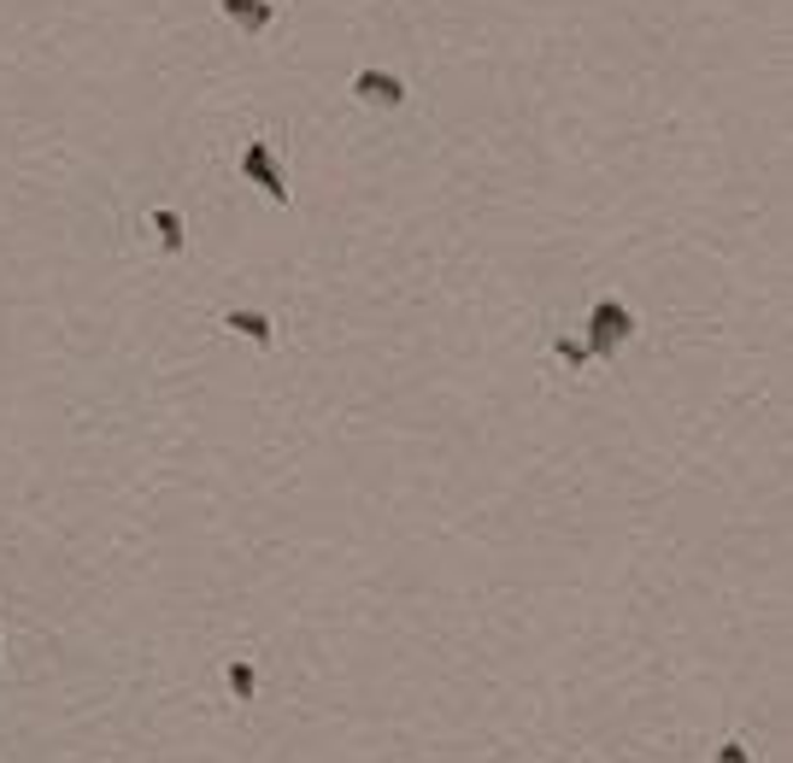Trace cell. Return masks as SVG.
<instances>
[{
	"mask_svg": "<svg viewBox=\"0 0 793 763\" xmlns=\"http://www.w3.org/2000/svg\"><path fill=\"white\" fill-rule=\"evenodd\" d=\"M635 335V311L624 306V300H612V294H605V300H594V311H588V358H600V365H612L617 358V347H624V341Z\"/></svg>",
	"mask_w": 793,
	"mask_h": 763,
	"instance_id": "obj_1",
	"label": "cell"
},
{
	"mask_svg": "<svg viewBox=\"0 0 793 763\" xmlns=\"http://www.w3.org/2000/svg\"><path fill=\"white\" fill-rule=\"evenodd\" d=\"M241 177L253 182V189H264V200H276V206H288V200H294L288 170L276 165V142H271V135H253V142L241 147Z\"/></svg>",
	"mask_w": 793,
	"mask_h": 763,
	"instance_id": "obj_2",
	"label": "cell"
},
{
	"mask_svg": "<svg viewBox=\"0 0 793 763\" xmlns=\"http://www.w3.org/2000/svg\"><path fill=\"white\" fill-rule=\"evenodd\" d=\"M353 100H365V106H382V112H394V106H406V83H400L394 71L365 65L359 76H353Z\"/></svg>",
	"mask_w": 793,
	"mask_h": 763,
	"instance_id": "obj_3",
	"label": "cell"
},
{
	"mask_svg": "<svg viewBox=\"0 0 793 763\" xmlns=\"http://www.w3.org/2000/svg\"><path fill=\"white\" fill-rule=\"evenodd\" d=\"M224 19L247 29V36H259V29H271L276 19V0H224Z\"/></svg>",
	"mask_w": 793,
	"mask_h": 763,
	"instance_id": "obj_4",
	"label": "cell"
},
{
	"mask_svg": "<svg viewBox=\"0 0 793 763\" xmlns=\"http://www.w3.org/2000/svg\"><path fill=\"white\" fill-rule=\"evenodd\" d=\"M224 330L247 335L253 347H271V341H276V330H271V318H264V311H224Z\"/></svg>",
	"mask_w": 793,
	"mask_h": 763,
	"instance_id": "obj_5",
	"label": "cell"
},
{
	"mask_svg": "<svg viewBox=\"0 0 793 763\" xmlns=\"http://www.w3.org/2000/svg\"><path fill=\"white\" fill-rule=\"evenodd\" d=\"M153 229H159V247H165V253H182V241H189V236H182V217L170 212V206L153 212Z\"/></svg>",
	"mask_w": 793,
	"mask_h": 763,
	"instance_id": "obj_6",
	"label": "cell"
},
{
	"mask_svg": "<svg viewBox=\"0 0 793 763\" xmlns=\"http://www.w3.org/2000/svg\"><path fill=\"white\" fill-rule=\"evenodd\" d=\"M229 693H236L241 705H247V699H253V664H247V658H236V664H229Z\"/></svg>",
	"mask_w": 793,
	"mask_h": 763,
	"instance_id": "obj_7",
	"label": "cell"
},
{
	"mask_svg": "<svg viewBox=\"0 0 793 763\" xmlns=\"http://www.w3.org/2000/svg\"><path fill=\"white\" fill-rule=\"evenodd\" d=\"M711 763H753V752H746L741 740H723L718 752H711Z\"/></svg>",
	"mask_w": 793,
	"mask_h": 763,
	"instance_id": "obj_8",
	"label": "cell"
},
{
	"mask_svg": "<svg viewBox=\"0 0 793 763\" xmlns=\"http://www.w3.org/2000/svg\"><path fill=\"white\" fill-rule=\"evenodd\" d=\"M553 353L565 358V365H582V358H588V347H582V341H570V335H565V341H553Z\"/></svg>",
	"mask_w": 793,
	"mask_h": 763,
	"instance_id": "obj_9",
	"label": "cell"
}]
</instances>
